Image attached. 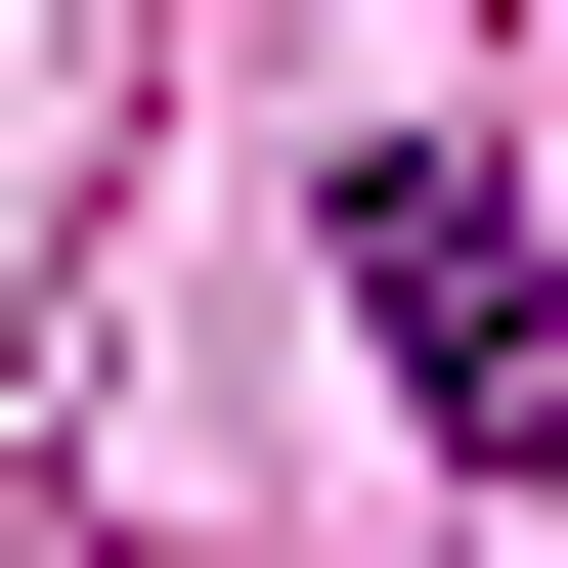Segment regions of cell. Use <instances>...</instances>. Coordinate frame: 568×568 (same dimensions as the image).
Listing matches in <instances>:
<instances>
[{
    "instance_id": "cell-1",
    "label": "cell",
    "mask_w": 568,
    "mask_h": 568,
    "mask_svg": "<svg viewBox=\"0 0 568 568\" xmlns=\"http://www.w3.org/2000/svg\"><path fill=\"white\" fill-rule=\"evenodd\" d=\"M351 306H394V394H437V437H525V219L437 175V132L351 175Z\"/></svg>"
}]
</instances>
